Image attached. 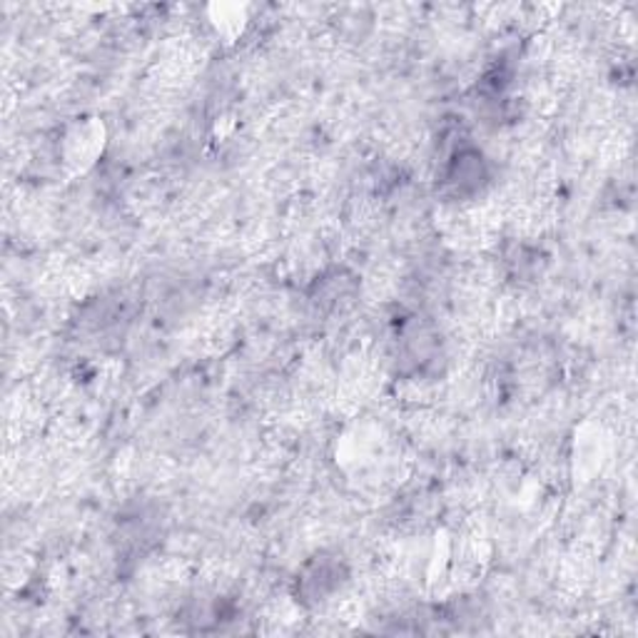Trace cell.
Listing matches in <instances>:
<instances>
[{
  "label": "cell",
  "instance_id": "cell-1",
  "mask_svg": "<svg viewBox=\"0 0 638 638\" xmlns=\"http://www.w3.org/2000/svg\"><path fill=\"white\" fill-rule=\"evenodd\" d=\"M486 178L489 174L484 155L474 151V147H465V151L454 153L447 165L444 182H447V188L454 195H474V192L482 190Z\"/></svg>",
  "mask_w": 638,
  "mask_h": 638
},
{
  "label": "cell",
  "instance_id": "cell-2",
  "mask_svg": "<svg viewBox=\"0 0 638 638\" xmlns=\"http://www.w3.org/2000/svg\"><path fill=\"white\" fill-rule=\"evenodd\" d=\"M342 579H345L342 564L335 562V558H314L308 569H304L300 587L304 599L325 601L332 591L339 589Z\"/></svg>",
  "mask_w": 638,
  "mask_h": 638
}]
</instances>
